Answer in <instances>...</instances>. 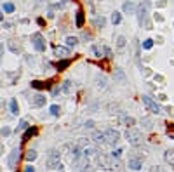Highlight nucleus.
Returning <instances> with one entry per match:
<instances>
[{
  "label": "nucleus",
  "mask_w": 174,
  "mask_h": 172,
  "mask_svg": "<svg viewBox=\"0 0 174 172\" xmlns=\"http://www.w3.org/2000/svg\"><path fill=\"white\" fill-rule=\"evenodd\" d=\"M125 139H127V143L132 144V146L143 144V134L139 132V130H136L134 127H130V129L125 130Z\"/></svg>",
  "instance_id": "1"
},
{
  "label": "nucleus",
  "mask_w": 174,
  "mask_h": 172,
  "mask_svg": "<svg viewBox=\"0 0 174 172\" xmlns=\"http://www.w3.org/2000/svg\"><path fill=\"white\" fill-rule=\"evenodd\" d=\"M141 101H143V104H145V108H146L148 111H152L153 115H160V113H164L162 108L157 104V101H153L150 96H143Z\"/></svg>",
  "instance_id": "2"
},
{
  "label": "nucleus",
  "mask_w": 174,
  "mask_h": 172,
  "mask_svg": "<svg viewBox=\"0 0 174 172\" xmlns=\"http://www.w3.org/2000/svg\"><path fill=\"white\" fill-rule=\"evenodd\" d=\"M148 9H150V0H145L139 4V7L136 9V16H138V23L143 26V23L146 21V16H148Z\"/></svg>",
  "instance_id": "3"
},
{
  "label": "nucleus",
  "mask_w": 174,
  "mask_h": 172,
  "mask_svg": "<svg viewBox=\"0 0 174 172\" xmlns=\"http://www.w3.org/2000/svg\"><path fill=\"white\" fill-rule=\"evenodd\" d=\"M47 167L49 169H58L61 167V153L58 150H51L47 155Z\"/></svg>",
  "instance_id": "4"
},
{
  "label": "nucleus",
  "mask_w": 174,
  "mask_h": 172,
  "mask_svg": "<svg viewBox=\"0 0 174 172\" xmlns=\"http://www.w3.org/2000/svg\"><path fill=\"white\" fill-rule=\"evenodd\" d=\"M104 139H106V144L108 146H117L120 141V132L115 129H106L104 130Z\"/></svg>",
  "instance_id": "5"
},
{
  "label": "nucleus",
  "mask_w": 174,
  "mask_h": 172,
  "mask_svg": "<svg viewBox=\"0 0 174 172\" xmlns=\"http://www.w3.org/2000/svg\"><path fill=\"white\" fill-rule=\"evenodd\" d=\"M96 160H98V163L103 169H113V156H110V155H106V153H98L96 155Z\"/></svg>",
  "instance_id": "6"
},
{
  "label": "nucleus",
  "mask_w": 174,
  "mask_h": 172,
  "mask_svg": "<svg viewBox=\"0 0 174 172\" xmlns=\"http://www.w3.org/2000/svg\"><path fill=\"white\" fill-rule=\"evenodd\" d=\"M32 43H33V47H35V50L37 52H44L45 50V40H44L42 37V33H33L32 35Z\"/></svg>",
  "instance_id": "7"
},
{
  "label": "nucleus",
  "mask_w": 174,
  "mask_h": 172,
  "mask_svg": "<svg viewBox=\"0 0 174 172\" xmlns=\"http://www.w3.org/2000/svg\"><path fill=\"white\" fill-rule=\"evenodd\" d=\"M119 122L124 125V127H127V129H130V127H134V125H136V120L132 118V117H129V115H125L124 111L119 113Z\"/></svg>",
  "instance_id": "8"
},
{
  "label": "nucleus",
  "mask_w": 174,
  "mask_h": 172,
  "mask_svg": "<svg viewBox=\"0 0 174 172\" xmlns=\"http://www.w3.org/2000/svg\"><path fill=\"white\" fill-rule=\"evenodd\" d=\"M45 101H47V97H45V94H35V96H32V99H30V104H32L33 108H40L45 104Z\"/></svg>",
  "instance_id": "9"
},
{
  "label": "nucleus",
  "mask_w": 174,
  "mask_h": 172,
  "mask_svg": "<svg viewBox=\"0 0 174 172\" xmlns=\"http://www.w3.org/2000/svg\"><path fill=\"white\" fill-rule=\"evenodd\" d=\"M54 56H58L59 59H66L70 56V47H63V45H56L54 47Z\"/></svg>",
  "instance_id": "10"
},
{
  "label": "nucleus",
  "mask_w": 174,
  "mask_h": 172,
  "mask_svg": "<svg viewBox=\"0 0 174 172\" xmlns=\"http://www.w3.org/2000/svg\"><path fill=\"white\" fill-rule=\"evenodd\" d=\"M136 4L132 2V0H127V2H124V6H122V12L124 14H136Z\"/></svg>",
  "instance_id": "11"
},
{
  "label": "nucleus",
  "mask_w": 174,
  "mask_h": 172,
  "mask_svg": "<svg viewBox=\"0 0 174 172\" xmlns=\"http://www.w3.org/2000/svg\"><path fill=\"white\" fill-rule=\"evenodd\" d=\"M84 23H85V12H84V9H78L75 12V26L84 28Z\"/></svg>",
  "instance_id": "12"
},
{
  "label": "nucleus",
  "mask_w": 174,
  "mask_h": 172,
  "mask_svg": "<svg viewBox=\"0 0 174 172\" xmlns=\"http://www.w3.org/2000/svg\"><path fill=\"white\" fill-rule=\"evenodd\" d=\"M127 165H129V169H132V170H139L143 167V160L138 158V156H130L129 162H127Z\"/></svg>",
  "instance_id": "13"
},
{
  "label": "nucleus",
  "mask_w": 174,
  "mask_h": 172,
  "mask_svg": "<svg viewBox=\"0 0 174 172\" xmlns=\"http://www.w3.org/2000/svg\"><path fill=\"white\" fill-rule=\"evenodd\" d=\"M32 87L37 91H44V89H52V82H42V80H33Z\"/></svg>",
  "instance_id": "14"
},
{
  "label": "nucleus",
  "mask_w": 174,
  "mask_h": 172,
  "mask_svg": "<svg viewBox=\"0 0 174 172\" xmlns=\"http://www.w3.org/2000/svg\"><path fill=\"white\" fill-rule=\"evenodd\" d=\"M94 82H96L98 89H106V85H108V78L104 75H101V73H98V75L94 77Z\"/></svg>",
  "instance_id": "15"
},
{
  "label": "nucleus",
  "mask_w": 174,
  "mask_h": 172,
  "mask_svg": "<svg viewBox=\"0 0 174 172\" xmlns=\"http://www.w3.org/2000/svg\"><path fill=\"white\" fill-rule=\"evenodd\" d=\"M164 160L171 169H174V150H165L164 151Z\"/></svg>",
  "instance_id": "16"
},
{
  "label": "nucleus",
  "mask_w": 174,
  "mask_h": 172,
  "mask_svg": "<svg viewBox=\"0 0 174 172\" xmlns=\"http://www.w3.org/2000/svg\"><path fill=\"white\" fill-rule=\"evenodd\" d=\"M17 160H19V150L16 148V150H12L11 156H9V167H11V169H16Z\"/></svg>",
  "instance_id": "17"
},
{
  "label": "nucleus",
  "mask_w": 174,
  "mask_h": 172,
  "mask_svg": "<svg viewBox=\"0 0 174 172\" xmlns=\"http://www.w3.org/2000/svg\"><path fill=\"white\" fill-rule=\"evenodd\" d=\"M93 141L96 143V144H106V139H104V132H99V130L93 132Z\"/></svg>",
  "instance_id": "18"
},
{
  "label": "nucleus",
  "mask_w": 174,
  "mask_h": 172,
  "mask_svg": "<svg viewBox=\"0 0 174 172\" xmlns=\"http://www.w3.org/2000/svg\"><path fill=\"white\" fill-rule=\"evenodd\" d=\"M37 132H38L37 127H28V129L25 130V134H23V139H21V141H23V143H26V141L30 139V137H33Z\"/></svg>",
  "instance_id": "19"
},
{
  "label": "nucleus",
  "mask_w": 174,
  "mask_h": 172,
  "mask_svg": "<svg viewBox=\"0 0 174 172\" xmlns=\"http://www.w3.org/2000/svg\"><path fill=\"white\" fill-rule=\"evenodd\" d=\"M70 65H71V59H70V58H66V59H59L58 63H56V70L63 71V70H66Z\"/></svg>",
  "instance_id": "20"
},
{
  "label": "nucleus",
  "mask_w": 174,
  "mask_h": 172,
  "mask_svg": "<svg viewBox=\"0 0 174 172\" xmlns=\"http://www.w3.org/2000/svg\"><path fill=\"white\" fill-rule=\"evenodd\" d=\"M113 77H115V80H119L120 84H125V82H127V78H125L122 68H115V70H113Z\"/></svg>",
  "instance_id": "21"
},
{
  "label": "nucleus",
  "mask_w": 174,
  "mask_h": 172,
  "mask_svg": "<svg viewBox=\"0 0 174 172\" xmlns=\"http://www.w3.org/2000/svg\"><path fill=\"white\" fill-rule=\"evenodd\" d=\"M93 24H94V28H99V30H101V28L106 26V17H103V16H96V17L93 19Z\"/></svg>",
  "instance_id": "22"
},
{
  "label": "nucleus",
  "mask_w": 174,
  "mask_h": 172,
  "mask_svg": "<svg viewBox=\"0 0 174 172\" xmlns=\"http://www.w3.org/2000/svg\"><path fill=\"white\" fill-rule=\"evenodd\" d=\"M112 23L113 24H120L122 23V12H119V11L112 12Z\"/></svg>",
  "instance_id": "23"
},
{
  "label": "nucleus",
  "mask_w": 174,
  "mask_h": 172,
  "mask_svg": "<svg viewBox=\"0 0 174 172\" xmlns=\"http://www.w3.org/2000/svg\"><path fill=\"white\" fill-rule=\"evenodd\" d=\"M91 50H93V54L96 56V58H103V49L99 47V45L93 43V45H91Z\"/></svg>",
  "instance_id": "24"
},
{
  "label": "nucleus",
  "mask_w": 174,
  "mask_h": 172,
  "mask_svg": "<svg viewBox=\"0 0 174 172\" xmlns=\"http://www.w3.org/2000/svg\"><path fill=\"white\" fill-rule=\"evenodd\" d=\"M66 45H68V47H77V45H78V38L77 37H66Z\"/></svg>",
  "instance_id": "25"
},
{
  "label": "nucleus",
  "mask_w": 174,
  "mask_h": 172,
  "mask_svg": "<svg viewBox=\"0 0 174 172\" xmlns=\"http://www.w3.org/2000/svg\"><path fill=\"white\" fill-rule=\"evenodd\" d=\"M125 45H127L125 37H124V35H119V37H117V49H124Z\"/></svg>",
  "instance_id": "26"
},
{
  "label": "nucleus",
  "mask_w": 174,
  "mask_h": 172,
  "mask_svg": "<svg viewBox=\"0 0 174 172\" xmlns=\"http://www.w3.org/2000/svg\"><path fill=\"white\" fill-rule=\"evenodd\" d=\"M9 106H11V113H12V115H17V113H19V106H17V101H16V99H11Z\"/></svg>",
  "instance_id": "27"
},
{
  "label": "nucleus",
  "mask_w": 174,
  "mask_h": 172,
  "mask_svg": "<svg viewBox=\"0 0 174 172\" xmlns=\"http://www.w3.org/2000/svg\"><path fill=\"white\" fill-rule=\"evenodd\" d=\"M103 58H106V59H112L113 58V52H112V49L110 47H106V45H103Z\"/></svg>",
  "instance_id": "28"
},
{
  "label": "nucleus",
  "mask_w": 174,
  "mask_h": 172,
  "mask_svg": "<svg viewBox=\"0 0 174 172\" xmlns=\"http://www.w3.org/2000/svg\"><path fill=\"white\" fill-rule=\"evenodd\" d=\"M14 9H16V7H14V4H12V2H6V4H4V12H7V14L14 12Z\"/></svg>",
  "instance_id": "29"
},
{
  "label": "nucleus",
  "mask_w": 174,
  "mask_h": 172,
  "mask_svg": "<svg viewBox=\"0 0 174 172\" xmlns=\"http://www.w3.org/2000/svg\"><path fill=\"white\" fill-rule=\"evenodd\" d=\"M141 47L145 49V50H150V49L153 47V40H152V38H146V40H143Z\"/></svg>",
  "instance_id": "30"
},
{
  "label": "nucleus",
  "mask_w": 174,
  "mask_h": 172,
  "mask_svg": "<svg viewBox=\"0 0 174 172\" xmlns=\"http://www.w3.org/2000/svg\"><path fill=\"white\" fill-rule=\"evenodd\" d=\"M25 158H26L28 162H33L35 158H37V151H35V150H30V151L26 153V156H25Z\"/></svg>",
  "instance_id": "31"
},
{
  "label": "nucleus",
  "mask_w": 174,
  "mask_h": 172,
  "mask_svg": "<svg viewBox=\"0 0 174 172\" xmlns=\"http://www.w3.org/2000/svg\"><path fill=\"white\" fill-rule=\"evenodd\" d=\"M61 91L68 94V92L71 91V82H70V80H65V82H63V87H61Z\"/></svg>",
  "instance_id": "32"
},
{
  "label": "nucleus",
  "mask_w": 174,
  "mask_h": 172,
  "mask_svg": "<svg viewBox=\"0 0 174 172\" xmlns=\"http://www.w3.org/2000/svg\"><path fill=\"white\" fill-rule=\"evenodd\" d=\"M49 111H51V115H52V117H58V115H59V106H58V104H52V106L49 108Z\"/></svg>",
  "instance_id": "33"
},
{
  "label": "nucleus",
  "mask_w": 174,
  "mask_h": 172,
  "mask_svg": "<svg viewBox=\"0 0 174 172\" xmlns=\"http://www.w3.org/2000/svg\"><path fill=\"white\" fill-rule=\"evenodd\" d=\"M9 49H11V50H12V52H19V50H21V47H19V45H16V43H14V42H12V40H11V42H9Z\"/></svg>",
  "instance_id": "34"
},
{
  "label": "nucleus",
  "mask_w": 174,
  "mask_h": 172,
  "mask_svg": "<svg viewBox=\"0 0 174 172\" xmlns=\"http://www.w3.org/2000/svg\"><path fill=\"white\" fill-rule=\"evenodd\" d=\"M23 129H25V130L28 129V122H26V120H21V122H19V125H17L16 132H17V130H23Z\"/></svg>",
  "instance_id": "35"
},
{
  "label": "nucleus",
  "mask_w": 174,
  "mask_h": 172,
  "mask_svg": "<svg viewBox=\"0 0 174 172\" xmlns=\"http://www.w3.org/2000/svg\"><path fill=\"white\" fill-rule=\"evenodd\" d=\"M148 172H165V170H164L162 167H158V165H153V167H152V169H150V170H148Z\"/></svg>",
  "instance_id": "36"
},
{
  "label": "nucleus",
  "mask_w": 174,
  "mask_h": 172,
  "mask_svg": "<svg viewBox=\"0 0 174 172\" xmlns=\"http://www.w3.org/2000/svg\"><path fill=\"white\" fill-rule=\"evenodd\" d=\"M153 19H155V21H158V23H162L164 21V16L157 12V14H153Z\"/></svg>",
  "instance_id": "37"
},
{
  "label": "nucleus",
  "mask_w": 174,
  "mask_h": 172,
  "mask_svg": "<svg viewBox=\"0 0 174 172\" xmlns=\"http://www.w3.org/2000/svg\"><path fill=\"white\" fill-rule=\"evenodd\" d=\"M122 153H124V151H122V150H120V148H119V150H115L113 153H112V156H113V158H119V156L122 155Z\"/></svg>",
  "instance_id": "38"
},
{
  "label": "nucleus",
  "mask_w": 174,
  "mask_h": 172,
  "mask_svg": "<svg viewBox=\"0 0 174 172\" xmlns=\"http://www.w3.org/2000/svg\"><path fill=\"white\" fill-rule=\"evenodd\" d=\"M0 134H2V136H9V134H11V129H9V127H4V129L0 130Z\"/></svg>",
  "instance_id": "39"
},
{
  "label": "nucleus",
  "mask_w": 174,
  "mask_h": 172,
  "mask_svg": "<svg viewBox=\"0 0 174 172\" xmlns=\"http://www.w3.org/2000/svg\"><path fill=\"white\" fill-rule=\"evenodd\" d=\"M82 38H84V40H91L93 35H91V33H87V32H84V33H82Z\"/></svg>",
  "instance_id": "40"
},
{
  "label": "nucleus",
  "mask_w": 174,
  "mask_h": 172,
  "mask_svg": "<svg viewBox=\"0 0 174 172\" xmlns=\"http://www.w3.org/2000/svg\"><path fill=\"white\" fill-rule=\"evenodd\" d=\"M153 80H155V82H160V84H162V82H164V77H162V75H153Z\"/></svg>",
  "instance_id": "41"
},
{
  "label": "nucleus",
  "mask_w": 174,
  "mask_h": 172,
  "mask_svg": "<svg viewBox=\"0 0 174 172\" xmlns=\"http://www.w3.org/2000/svg\"><path fill=\"white\" fill-rule=\"evenodd\" d=\"M143 124H146V125H145L146 129H152V122H150L148 118H145V120H143Z\"/></svg>",
  "instance_id": "42"
},
{
  "label": "nucleus",
  "mask_w": 174,
  "mask_h": 172,
  "mask_svg": "<svg viewBox=\"0 0 174 172\" xmlns=\"http://www.w3.org/2000/svg\"><path fill=\"white\" fill-rule=\"evenodd\" d=\"M85 127H87V129H93V127H94V122H93V120H87V122H85Z\"/></svg>",
  "instance_id": "43"
},
{
  "label": "nucleus",
  "mask_w": 174,
  "mask_h": 172,
  "mask_svg": "<svg viewBox=\"0 0 174 172\" xmlns=\"http://www.w3.org/2000/svg\"><path fill=\"white\" fill-rule=\"evenodd\" d=\"M158 101H167V96L165 94H158Z\"/></svg>",
  "instance_id": "44"
},
{
  "label": "nucleus",
  "mask_w": 174,
  "mask_h": 172,
  "mask_svg": "<svg viewBox=\"0 0 174 172\" xmlns=\"http://www.w3.org/2000/svg\"><path fill=\"white\" fill-rule=\"evenodd\" d=\"M25 172H35V167H33V165H28L26 169H25Z\"/></svg>",
  "instance_id": "45"
},
{
  "label": "nucleus",
  "mask_w": 174,
  "mask_h": 172,
  "mask_svg": "<svg viewBox=\"0 0 174 172\" xmlns=\"http://www.w3.org/2000/svg\"><path fill=\"white\" fill-rule=\"evenodd\" d=\"M2 56H4V43H0V61H2Z\"/></svg>",
  "instance_id": "46"
},
{
  "label": "nucleus",
  "mask_w": 174,
  "mask_h": 172,
  "mask_svg": "<svg viewBox=\"0 0 174 172\" xmlns=\"http://www.w3.org/2000/svg\"><path fill=\"white\" fill-rule=\"evenodd\" d=\"M37 23H38V24H40V26H44V24H45V21H44L42 17H38V19H37Z\"/></svg>",
  "instance_id": "47"
},
{
  "label": "nucleus",
  "mask_w": 174,
  "mask_h": 172,
  "mask_svg": "<svg viewBox=\"0 0 174 172\" xmlns=\"http://www.w3.org/2000/svg\"><path fill=\"white\" fill-rule=\"evenodd\" d=\"M172 24H174V23H172Z\"/></svg>",
  "instance_id": "48"
}]
</instances>
